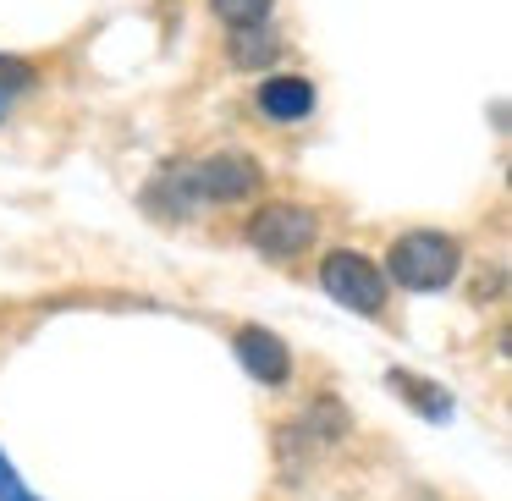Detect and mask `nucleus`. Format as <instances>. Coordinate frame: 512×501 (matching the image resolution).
Segmentation results:
<instances>
[{"instance_id": "nucleus-1", "label": "nucleus", "mask_w": 512, "mask_h": 501, "mask_svg": "<svg viewBox=\"0 0 512 501\" xmlns=\"http://www.w3.org/2000/svg\"><path fill=\"white\" fill-rule=\"evenodd\" d=\"M457 265H463V248L446 232H402L386 254L391 281L408 292H441L457 276Z\"/></svg>"}, {"instance_id": "nucleus-13", "label": "nucleus", "mask_w": 512, "mask_h": 501, "mask_svg": "<svg viewBox=\"0 0 512 501\" xmlns=\"http://www.w3.org/2000/svg\"><path fill=\"white\" fill-rule=\"evenodd\" d=\"M0 111H6V105H0Z\"/></svg>"}, {"instance_id": "nucleus-5", "label": "nucleus", "mask_w": 512, "mask_h": 501, "mask_svg": "<svg viewBox=\"0 0 512 501\" xmlns=\"http://www.w3.org/2000/svg\"><path fill=\"white\" fill-rule=\"evenodd\" d=\"M237 358H243V369L254 380H265V386H281V380L292 375L287 347H281V336L265 331V325H243V331H237Z\"/></svg>"}, {"instance_id": "nucleus-7", "label": "nucleus", "mask_w": 512, "mask_h": 501, "mask_svg": "<svg viewBox=\"0 0 512 501\" xmlns=\"http://www.w3.org/2000/svg\"><path fill=\"white\" fill-rule=\"evenodd\" d=\"M144 204H149V215H160V221H188L193 204H199V193H193V171L188 166H166L155 182H149Z\"/></svg>"}, {"instance_id": "nucleus-12", "label": "nucleus", "mask_w": 512, "mask_h": 501, "mask_svg": "<svg viewBox=\"0 0 512 501\" xmlns=\"http://www.w3.org/2000/svg\"><path fill=\"white\" fill-rule=\"evenodd\" d=\"M0 501H39V496H28V485L17 479V468L6 452H0Z\"/></svg>"}, {"instance_id": "nucleus-11", "label": "nucleus", "mask_w": 512, "mask_h": 501, "mask_svg": "<svg viewBox=\"0 0 512 501\" xmlns=\"http://www.w3.org/2000/svg\"><path fill=\"white\" fill-rule=\"evenodd\" d=\"M34 83H39L34 61H23V56H0V105L12 100V94L34 89Z\"/></svg>"}, {"instance_id": "nucleus-9", "label": "nucleus", "mask_w": 512, "mask_h": 501, "mask_svg": "<svg viewBox=\"0 0 512 501\" xmlns=\"http://www.w3.org/2000/svg\"><path fill=\"white\" fill-rule=\"evenodd\" d=\"M276 56H281V45L270 34H259V28H237V34H232V61H237V67L265 72Z\"/></svg>"}, {"instance_id": "nucleus-4", "label": "nucleus", "mask_w": 512, "mask_h": 501, "mask_svg": "<svg viewBox=\"0 0 512 501\" xmlns=\"http://www.w3.org/2000/svg\"><path fill=\"white\" fill-rule=\"evenodd\" d=\"M188 171H193V193H199V204L204 199H221V204L248 199V193H259V182H265L259 160L243 155V149H221V155L199 160V166H188Z\"/></svg>"}, {"instance_id": "nucleus-6", "label": "nucleus", "mask_w": 512, "mask_h": 501, "mask_svg": "<svg viewBox=\"0 0 512 501\" xmlns=\"http://www.w3.org/2000/svg\"><path fill=\"white\" fill-rule=\"evenodd\" d=\"M259 111L270 122H303L314 111V83L298 78V72H281V78H265L259 83Z\"/></svg>"}, {"instance_id": "nucleus-3", "label": "nucleus", "mask_w": 512, "mask_h": 501, "mask_svg": "<svg viewBox=\"0 0 512 501\" xmlns=\"http://www.w3.org/2000/svg\"><path fill=\"white\" fill-rule=\"evenodd\" d=\"M314 232H320V221H314V210H303V204H265V210L248 221V243L265 259H298L303 248L314 243Z\"/></svg>"}, {"instance_id": "nucleus-10", "label": "nucleus", "mask_w": 512, "mask_h": 501, "mask_svg": "<svg viewBox=\"0 0 512 501\" xmlns=\"http://www.w3.org/2000/svg\"><path fill=\"white\" fill-rule=\"evenodd\" d=\"M215 6V17H221V23H232V28H259L270 17V6H276V0H210Z\"/></svg>"}, {"instance_id": "nucleus-2", "label": "nucleus", "mask_w": 512, "mask_h": 501, "mask_svg": "<svg viewBox=\"0 0 512 501\" xmlns=\"http://www.w3.org/2000/svg\"><path fill=\"white\" fill-rule=\"evenodd\" d=\"M320 287L336 303H347L353 314H380L386 309V276L375 270V259H364L358 248H336L320 265Z\"/></svg>"}, {"instance_id": "nucleus-8", "label": "nucleus", "mask_w": 512, "mask_h": 501, "mask_svg": "<svg viewBox=\"0 0 512 501\" xmlns=\"http://www.w3.org/2000/svg\"><path fill=\"white\" fill-rule=\"evenodd\" d=\"M391 391H397L402 402H413V408L424 413V419H446L452 413V402H446V391L441 386H430V380H419V375H408V369H391Z\"/></svg>"}]
</instances>
